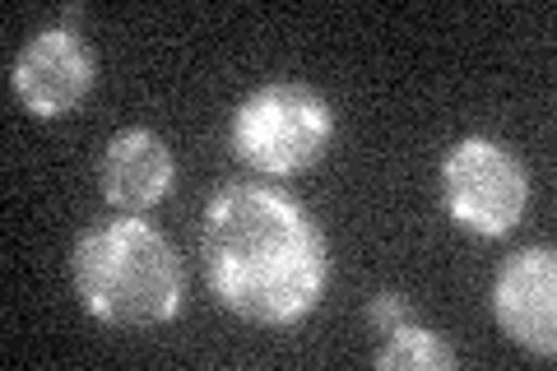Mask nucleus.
<instances>
[{"label": "nucleus", "instance_id": "423d86ee", "mask_svg": "<svg viewBox=\"0 0 557 371\" xmlns=\"http://www.w3.org/2000/svg\"><path fill=\"white\" fill-rule=\"evenodd\" d=\"M493 316L502 334L534 353L553 358L557 353V256L553 246H525L497 270L493 284Z\"/></svg>", "mask_w": 557, "mask_h": 371}, {"label": "nucleus", "instance_id": "0eeeda50", "mask_svg": "<svg viewBox=\"0 0 557 371\" xmlns=\"http://www.w3.org/2000/svg\"><path fill=\"white\" fill-rule=\"evenodd\" d=\"M172 182H177V163H172V149L163 145V135L131 126L108 139L102 163H98V186L112 209L145 214V209L168 200Z\"/></svg>", "mask_w": 557, "mask_h": 371}, {"label": "nucleus", "instance_id": "7ed1b4c3", "mask_svg": "<svg viewBox=\"0 0 557 371\" xmlns=\"http://www.w3.org/2000/svg\"><path fill=\"white\" fill-rule=\"evenodd\" d=\"M330 135H335L330 102L311 84L293 79L256 88L233 116V153L265 176H298L317 168Z\"/></svg>", "mask_w": 557, "mask_h": 371}, {"label": "nucleus", "instance_id": "f257e3e1", "mask_svg": "<svg viewBox=\"0 0 557 371\" xmlns=\"http://www.w3.org/2000/svg\"><path fill=\"white\" fill-rule=\"evenodd\" d=\"M205 279L251 325H298L321 307L330 246L321 223L278 186H223L205 209Z\"/></svg>", "mask_w": 557, "mask_h": 371}, {"label": "nucleus", "instance_id": "6e6552de", "mask_svg": "<svg viewBox=\"0 0 557 371\" xmlns=\"http://www.w3.org/2000/svg\"><path fill=\"white\" fill-rule=\"evenodd\" d=\"M381 371H450L456 367V348H450L437 330L405 321L386 334V344L372 358Z\"/></svg>", "mask_w": 557, "mask_h": 371}, {"label": "nucleus", "instance_id": "39448f33", "mask_svg": "<svg viewBox=\"0 0 557 371\" xmlns=\"http://www.w3.org/2000/svg\"><path fill=\"white\" fill-rule=\"evenodd\" d=\"M98 79L94 51L79 42L75 28H42L24 42V51L10 65V88L33 116H70L89 98V88Z\"/></svg>", "mask_w": 557, "mask_h": 371}, {"label": "nucleus", "instance_id": "1a4fd4ad", "mask_svg": "<svg viewBox=\"0 0 557 371\" xmlns=\"http://www.w3.org/2000/svg\"><path fill=\"white\" fill-rule=\"evenodd\" d=\"M405 321H413V316H409V297H399V293H376L372 302H368V325H372L376 334H391L395 325H405Z\"/></svg>", "mask_w": 557, "mask_h": 371}, {"label": "nucleus", "instance_id": "f03ea898", "mask_svg": "<svg viewBox=\"0 0 557 371\" xmlns=\"http://www.w3.org/2000/svg\"><path fill=\"white\" fill-rule=\"evenodd\" d=\"M70 270H75L84 311L112 330L168 325L186 297L177 246L135 214L94 223L89 233H79Z\"/></svg>", "mask_w": 557, "mask_h": 371}, {"label": "nucleus", "instance_id": "20e7f679", "mask_svg": "<svg viewBox=\"0 0 557 371\" xmlns=\"http://www.w3.org/2000/svg\"><path fill=\"white\" fill-rule=\"evenodd\" d=\"M442 200L465 233L507 237L530 209L525 163L497 139L469 135L442 163Z\"/></svg>", "mask_w": 557, "mask_h": 371}]
</instances>
